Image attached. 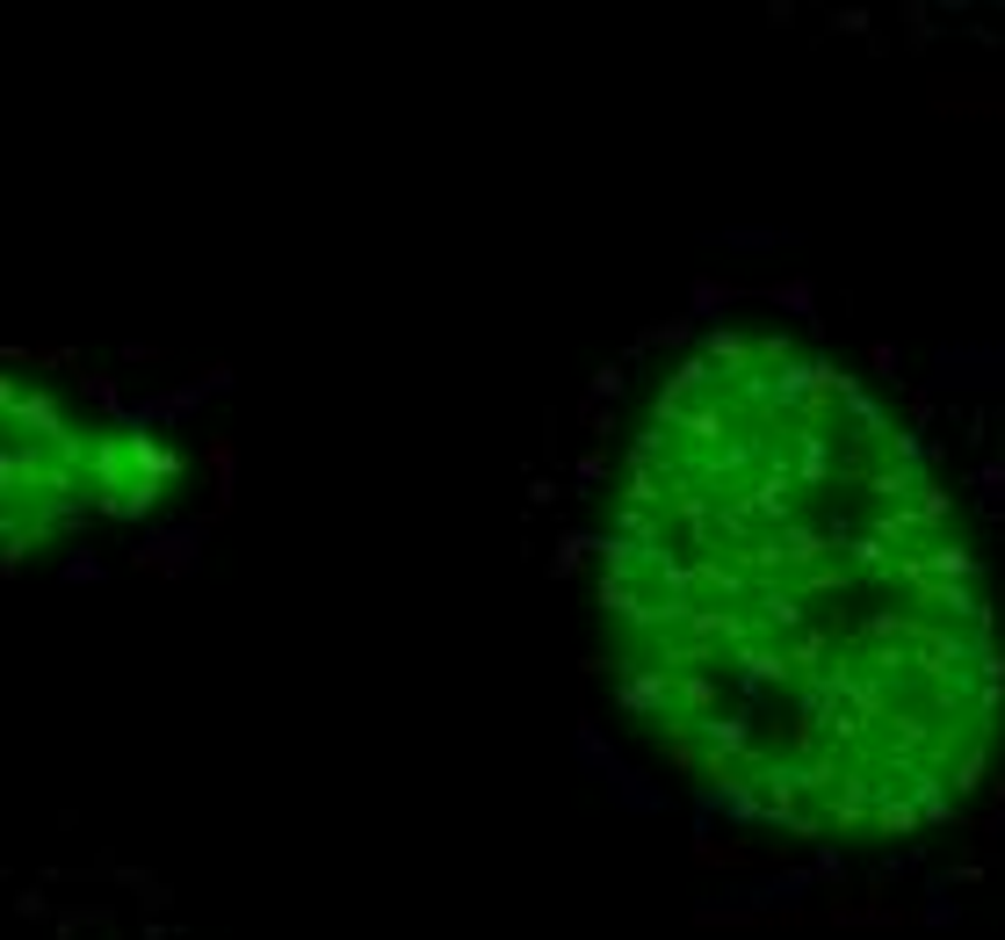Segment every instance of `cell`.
<instances>
[{
  "mask_svg": "<svg viewBox=\"0 0 1005 940\" xmlns=\"http://www.w3.org/2000/svg\"><path fill=\"white\" fill-rule=\"evenodd\" d=\"M601 615L637 731L767 825L912 839L984 774V558L912 427L781 333H710L659 383Z\"/></svg>",
  "mask_w": 1005,
  "mask_h": 940,
  "instance_id": "obj_1",
  "label": "cell"
}]
</instances>
